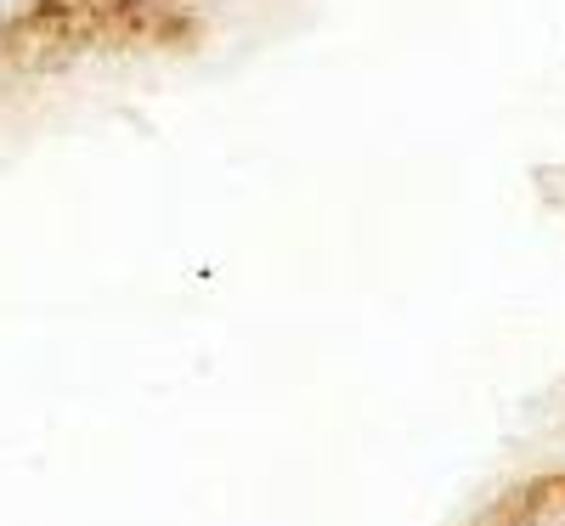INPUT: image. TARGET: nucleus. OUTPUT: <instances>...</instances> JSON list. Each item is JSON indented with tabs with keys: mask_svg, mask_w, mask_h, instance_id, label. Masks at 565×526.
<instances>
[]
</instances>
